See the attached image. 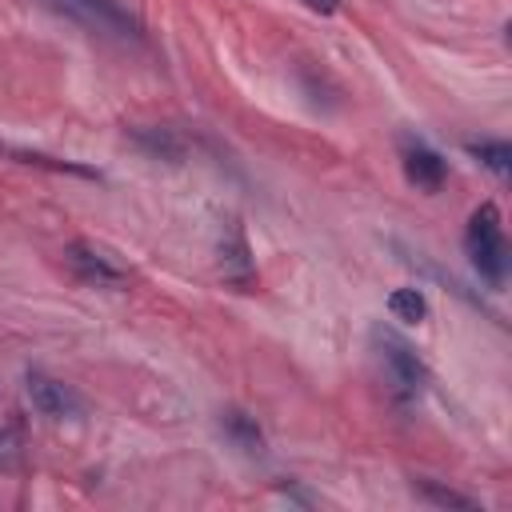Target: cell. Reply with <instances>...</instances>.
<instances>
[{
  "label": "cell",
  "mask_w": 512,
  "mask_h": 512,
  "mask_svg": "<svg viewBox=\"0 0 512 512\" xmlns=\"http://www.w3.org/2000/svg\"><path fill=\"white\" fill-rule=\"evenodd\" d=\"M24 392H28L32 408L40 416H48V420H76V416H84V400L64 380H56L48 372H28L24 376Z\"/></svg>",
  "instance_id": "5"
},
{
  "label": "cell",
  "mask_w": 512,
  "mask_h": 512,
  "mask_svg": "<svg viewBox=\"0 0 512 512\" xmlns=\"http://www.w3.org/2000/svg\"><path fill=\"white\" fill-rule=\"evenodd\" d=\"M304 8H312V12H320V16H332L336 8H340V0H300Z\"/></svg>",
  "instance_id": "14"
},
{
  "label": "cell",
  "mask_w": 512,
  "mask_h": 512,
  "mask_svg": "<svg viewBox=\"0 0 512 512\" xmlns=\"http://www.w3.org/2000/svg\"><path fill=\"white\" fill-rule=\"evenodd\" d=\"M372 344H376V356H380V364H384V372L392 380V392L400 400H420V392L428 388V368L416 356V348L400 332H392L384 324L372 328Z\"/></svg>",
  "instance_id": "2"
},
{
  "label": "cell",
  "mask_w": 512,
  "mask_h": 512,
  "mask_svg": "<svg viewBox=\"0 0 512 512\" xmlns=\"http://www.w3.org/2000/svg\"><path fill=\"white\" fill-rule=\"evenodd\" d=\"M48 4H52L56 12L72 16V20L84 24V28L140 40V20H136L120 0H48Z\"/></svg>",
  "instance_id": "4"
},
{
  "label": "cell",
  "mask_w": 512,
  "mask_h": 512,
  "mask_svg": "<svg viewBox=\"0 0 512 512\" xmlns=\"http://www.w3.org/2000/svg\"><path fill=\"white\" fill-rule=\"evenodd\" d=\"M464 148H468V156H476L496 176H508V168H512V144L508 140H468Z\"/></svg>",
  "instance_id": "11"
},
{
  "label": "cell",
  "mask_w": 512,
  "mask_h": 512,
  "mask_svg": "<svg viewBox=\"0 0 512 512\" xmlns=\"http://www.w3.org/2000/svg\"><path fill=\"white\" fill-rule=\"evenodd\" d=\"M444 176H448V164H444V156H440L436 148H428V144H420V140H408V144H404V180H408L412 188L436 192V188L444 184Z\"/></svg>",
  "instance_id": "7"
},
{
  "label": "cell",
  "mask_w": 512,
  "mask_h": 512,
  "mask_svg": "<svg viewBox=\"0 0 512 512\" xmlns=\"http://www.w3.org/2000/svg\"><path fill=\"white\" fill-rule=\"evenodd\" d=\"M220 428H224V436H228L240 452H248V456H260V452H264V432H260L256 416H248V412H240V408H228V412L220 416Z\"/></svg>",
  "instance_id": "9"
},
{
  "label": "cell",
  "mask_w": 512,
  "mask_h": 512,
  "mask_svg": "<svg viewBox=\"0 0 512 512\" xmlns=\"http://www.w3.org/2000/svg\"><path fill=\"white\" fill-rule=\"evenodd\" d=\"M24 464V448H20V436L12 428L0 424V472H20Z\"/></svg>",
  "instance_id": "13"
},
{
  "label": "cell",
  "mask_w": 512,
  "mask_h": 512,
  "mask_svg": "<svg viewBox=\"0 0 512 512\" xmlns=\"http://www.w3.org/2000/svg\"><path fill=\"white\" fill-rule=\"evenodd\" d=\"M464 252L472 260V268L492 284L500 288L504 284V272H508V244H504V228H500V212L496 204H480L468 220V232H464Z\"/></svg>",
  "instance_id": "1"
},
{
  "label": "cell",
  "mask_w": 512,
  "mask_h": 512,
  "mask_svg": "<svg viewBox=\"0 0 512 512\" xmlns=\"http://www.w3.org/2000/svg\"><path fill=\"white\" fill-rule=\"evenodd\" d=\"M64 264H68V272H72L80 284H88V288H108V292L128 288V268L116 264V256L104 252V248H96L92 240H72V244L64 248Z\"/></svg>",
  "instance_id": "3"
},
{
  "label": "cell",
  "mask_w": 512,
  "mask_h": 512,
  "mask_svg": "<svg viewBox=\"0 0 512 512\" xmlns=\"http://www.w3.org/2000/svg\"><path fill=\"white\" fill-rule=\"evenodd\" d=\"M412 488L428 500V504H436V508H456V512H480V504L472 500V496H464V492H456V488H444V484H436V480H412Z\"/></svg>",
  "instance_id": "10"
},
{
  "label": "cell",
  "mask_w": 512,
  "mask_h": 512,
  "mask_svg": "<svg viewBox=\"0 0 512 512\" xmlns=\"http://www.w3.org/2000/svg\"><path fill=\"white\" fill-rule=\"evenodd\" d=\"M128 140L148 156V160H164V164H180L188 144L176 128H160V124H136L128 128Z\"/></svg>",
  "instance_id": "8"
},
{
  "label": "cell",
  "mask_w": 512,
  "mask_h": 512,
  "mask_svg": "<svg viewBox=\"0 0 512 512\" xmlns=\"http://www.w3.org/2000/svg\"><path fill=\"white\" fill-rule=\"evenodd\" d=\"M220 268H224V280L236 284V288H252L256 280V260H252V248H248V236H244V224L232 220L220 236Z\"/></svg>",
  "instance_id": "6"
},
{
  "label": "cell",
  "mask_w": 512,
  "mask_h": 512,
  "mask_svg": "<svg viewBox=\"0 0 512 512\" xmlns=\"http://www.w3.org/2000/svg\"><path fill=\"white\" fill-rule=\"evenodd\" d=\"M388 312H392L396 320H404V324H420V320L428 316V296H424L420 288H396V292L388 296Z\"/></svg>",
  "instance_id": "12"
}]
</instances>
